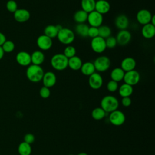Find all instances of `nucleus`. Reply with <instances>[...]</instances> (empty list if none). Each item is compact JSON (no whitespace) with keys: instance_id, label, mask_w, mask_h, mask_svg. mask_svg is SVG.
I'll return each mask as SVG.
<instances>
[{"instance_id":"obj_41","label":"nucleus","mask_w":155,"mask_h":155,"mask_svg":"<svg viewBox=\"0 0 155 155\" xmlns=\"http://www.w3.org/2000/svg\"><path fill=\"white\" fill-rule=\"evenodd\" d=\"M121 103L124 107H128L130 106V105L131 104V99L130 97H122V99L121 100Z\"/></svg>"},{"instance_id":"obj_42","label":"nucleus","mask_w":155,"mask_h":155,"mask_svg":"<svg viewBox=\"0 0 155 155\" xmlns=\"http://www.w3.org/2000/svg\"><path fill=\"white\" fill-rule=\"evenodd\" d=\"M6 37L0 31V46H2V45L6 41Z\"/></svg>"},{"instance_id":"obj_32","label":"nucleus","mask_w":155,"mask_h":155,"mask_svg":"<svg viewBox=\"0 0 155 155\" xmlns=\"http://www.w3.org/2000/svg\"><path fill=\"white\" fill-rule=\"evenodd\" d=\"M106 113L101 107H97L93 110L91 111V117L94 120H101L105 116Z\"/></svg>"},{"instance_id":"obj_31","label":"nucleus","mask_w":155,"mask_h":155,"mask_svg":"<svg viewBox=\"0 0 155 155\" xmlns=\"http://www.w3.org/2000/svg\"><path fill=\"white\" fill-rule=\"evenodd\" d=\"M98 36H100L104 39H106L111 36V30L108 25H101L98 27Z\"/></svg>"},{"instance_id":"obj_30","label":"nucleus","mask_w":155,"mask_h":155,"mask_svg":"<svg viewBox=\"0 0 155 155\" xmlns=\"http://www.w3.org/2000/svg\"><path fill=\"white\" fill-rule=\"evenodd\" d=\"M89 26L85 23L78 24L75 27L76 33L82 38H86L88 36V30Z\"/></svg>"},{"instance_id":"obj_5","label":"nucleus","mask_w":155,"mask_h":155,"mask_svg":"<svg viewBox=\"0 0 155 155\" xmlns=\"http://www.w3.org/2000/svg\"><path fill=\"white\" fill-rule=\"evenodd\" d=\"M93 64L96 70L99 72H104L110 67L111 61L106 56H100L94 60Z\"/></svg>"},{"instance_id":"obj_26","label":"nucleus","mask_w":155,"mask_h":155,"mask_svg":"<svg viewBox=\"0 0 155 155\" xmlns=\"http://www.w3.org/2000/svg\"><path fill=\"white\" fill-rule=\"evenodd\" d=\"M95 0H81V6L82 10L89 13L92 11H94L95 9Z\"/></svg>"},{"instance_id":"obj_37","label":"nucleus","mask_w":155,"mask_h":155,"mask_svg":"<svg viewBox=\"0 0 155 155\" xmlns=\"http://www.w3.org/2000/svg\"><path fill=\"white\" fill-rule=\"evenodd\" d=\"M118 82L113 80H110V81H108L107 84V88L110 92H115L116 90H118Z\"/></svg>"},{"instance_id":"obj_7","label":"nucleus","mask_w":155,"mask_h":155,"mask_svg":"<svg viewBox=\"0 0 155 155\" xmlns=\"http://www.w3.org/2000/svg\"><path fill=\"white\" fill-rule=\"evenodd\" d=\"M140 76L138 71L135 70L125 72L123 81L124 83L131 86L137 84L140 81Z\"/></svg>"},{"instance_id":"obj_8","label":"nucleus","mask_w":155,"mask_h":155,"mask_svg":"<svg viewBox=\"0 0 155 155\" xmlns=\"http://www.w3.org/2000/svg\"><path fill=\"white\" fill-rule=\"evenodd\" d=\"M90 27H94L98 28L103 22V15L98 13L96 10L92 11L88 13L87 21Z\"/></svg>"},{"instance_id":"obj_35","label":"nucleus","mask_w":155,"mask_h":155,"mask_svg":"<svg viewBox=\"0 0 155 155\" xmlns=\"http://www.w3.org/2000/svg\"><path fill=\"white\" fill-rule=\"evenodd\" d=\"M6 8L10 13H14L18 9L17 2L14 0H9L6 3Z\"/></svg>"},{"instance_id":"obj_36","label":"nucleus","mask_w":155,"mask_h":155,"mask_svg":"<svg viewBox=\"0 0 155 155\" xmlns=\"http://www.w3.org/2000/svg\"><path fill=\"white\" fill-rule=\"evenodd\" d=\"M105 40V44H106L107 48H113L117 44L116 38L111 35L110 36H109L108 38H106Z\"/></svg>"},{"instance_id":"obj_38","label":"nucleus","mask_w":155,"mask_h":155,"mask_svg":"<svg viewBox=\"0 0 155 155\" xmlns=\"http://www.w3.org/2000/svg\"><path fill=\"white\" fill-rule=\"evenodd\" d=\"M50 94H51V92H50V88L46 87L43 86L39 90V95L43 99L48 98L50 96Z\"/></svg>"},{"instance_id":"obj_9","label":"nucleus","mask_w":155,"mask_h":155,"mask_svg":"<svg viewBox=\"0 0 155 155\" xmlns=\"http://www.w3.org/2000/svg\"><path fill=\"white\" fill-rule=\"evenodd\" d=\"M109 121L113 125L120 126L125 122V116L122 111L116 110L110 113Z\"/></svg>"},{"instance_id":"obj_45","label":"nucleus","mask_w":155,"mask_h":155,"mask_svg":"<svg viewBox=\"0 0 155 155\" xmlns=\"http://www.w3.org/2000/svg\"><path fill=\"white\" fill-rule=\"evenodd\" d=\"M77 155H88V154L85 152H81V153H79V154H78Z\"/></svg>"},{"instance_id":"obj_1","label":"nucleus","mask_w":155,"mask_h":155,"mask_svg":"<svg viewBox=\"0 0 155 155\" xmlns=\"http://www.w3.org/2000/svg\"><path fill=\"white\" fill-rule=\"evenodd\" d=\"M44 71L41 65L30 64L26 70V76L31 82L37 83L42 81Z\"/></svg>"},{"instance_id":"obj_29","label":"nucleus","mask_w":155,"mask_h":155,"mask_svg":"<svg viewBox=\"0 0 155 155\" xmlns=\"http://www.w3.org/2000/svg\"><path fill=\"white\" fill-rule=\"evenodd\" d=\"M18 151L19 155H30L32 151L31 145L23 141L19 144Z\"/></svg>"},{"instance_id":"obj_40","label":"nucleus","mask_w":155,"mask_h":155,"mask_svg":"<svg viewBox=\"0 0 155 155\" xmlns=\"http://www.w3.org/2000/svg\"><path fill=\"white\" fill-rule=\"evenodd\" d=\"M35 137L33 134L32 133H27L24 135V142L28 143V144H31L35 142Z\"/></svg>"},{"instance_id":"obj_23","label":"nucleus","mask_w":155,"mask_h":155,"mask_svg":"<svg viewBox=\"0 0 155 155\" xmlns=\"http://www.w3.org/2000/svg\"><path fill=\"white\" fill-rule=\"evenodd\" d=\"M81 73L85 76H90L94 73L96 71L93 62H86L82 63V65L80 68Z\"/></svg>"},{"instance_id":"obj_17","label":"nucleus","mask_w":155,"mask_h":155,"mask_svg":"<svg viewBox=\"0 0 155 155\" xmlns=\"http://www.w3.org/2000/svg\"><path fill=\"white\" fill-rule=\"evenodd\" d=\"M110 4L107 0H97L96 1L94 10L102 15L107 13L110 11Z\"/></svg>"},{"instance_id":"obj_15","label":"nucleus","mask_w":155,"mask_h":155,"mask_svg":"<svg viewBox=\"0 0 155 155\" xmlns=\"http://www.w3.org/2000/svg\"><path fill=\"white\" fill-rule=\"evenodd\" d=\"M13 16L15 21L19 23L27 22L30 18V13L28 10L25 8H18L14 13Z\"/></svg>"},{"instance_id":"obj_4","label":"nucleus","mask_w":155,"mask_h":155,"mask_svg":"<svg viewBox=\"0 0 155 155\" xmlns=\"http://www.w3.org/2000/svg\"><path fill=\"white\" fill-rule=\"evenodd\" d=\"M56 38L61 44L68 45L74 41L75 35L71 29L63 27L58 31Z\"/></svg>"},{"instance_id":"obj_10","label":"nucleus","mask_w":155,"mask_h":155,"mask_svg":"<svg viewBox=\"0 0 155 155\" xmlns=\"http://www.w3.org/2000/svg\"><path fill=\"white\" fill-rule=\"evenodd\" d=\"M36 44L40 50L43 51L48 50L53 45L52 39L45 35H40L36 39Z\"/></svg>"},{"instance_id":"obj_16","label":"nucleus","mask_w":155,"mask_h":155,"mask_svg":"<svg viewBox=\"0 0 155 155\" xmlns=\"http://www.w3.org/2000/svg\"><path fill=\"white\" fill-rule=\"evenodd\" d=\"M56 76L53 71H47L44 73L42 81L44 87L51 88L56 83Z\"/></svg>"},{"instance_id":"obj_18","label":"nucleus","mask_w":155,"mask_h":155,"mask_svg":"<svg viewBox=\"0 0 155 155\" xmlns=\"http://www.w3.org/2000/svg\"><path fill=\"white\" fill-rule=\"evenodd\" d=\"M136 66V62L133 58L127 57L120 63V68L125 71H129L134 70Z\"/></svg>"},{"instance_id":"obj_20","label":"nucleus","mask_w":155,"mask_h":155,"mask_svg":"<svg viewBox=\"0 0 155 155\" xmlns=\"http://www.w3.org/2000/svg\"><path fill=\"white\" fill-rule=\"evenodd\" d=\"M142 35L145 39H151L155 35V25L148 23L143 25L142 28Z\"/></svg>"},{"instance_id":"obj_3","label":"nucleus","mask_w":155,"mask_h":155,"mask_svg":"<svg viewBox=\"0 0 155 155\" xmlns=\"http://www.w3.org/2000/svg\"><path fill=\"white\" fill-rule=\"evenodd\" d=\"M68 59L63 53L54 54L50 60V64L53 68L58 71H62L68 67Z\"/></svg>"},{"instance_id":"obj_13","label":"nucleus","mask_w":155,"mask_h":155,"mask_svg":"<svg viewBox=\"0 0 155 155\" xmlns=\"http://www.w3.org/2000/svg\"><path fill=\"white\" fill-rule=\"evenodd\" d=\"M16 61L19 65L28 67L31 64V54L25 51H21L16 54Z\"/></svg>"},{"instance_id":"obj_2","label":"nucleus","mask_w":155,"mask_h":155,"mask_svg":"<svg viewBox=\"0 0 155 155\" xmlns=\"http://www.w3.org/2000/svg\"><path fill=\"white\" fill-rule=\"evenodd\" d=\"M101 107L105 113H111L117 110L119 107V101L114 96L107 95L101 101Z\"/></svg>"},{"instance_id":"obj_19","label":"nucleus","mask_w":155,"mask_h":155,"mask_svg":"<svg viewBox=\"0 0 155 155\" xmlns=\"http://www.w3.org/2000/svg\"><path fill=\"white\" fill-rule=\"evenodd\" d=\"M114 24L120 30H126L129 25V19L126 15H119L115 18Z\"/></svg>"},{"instance_id":"obj_11","label":"nucleus","mask_w":155,"mask_h":155,"mask_svg":"<svg viewBox=\"0 0 155 155\" xmlns=\"http://www.w3.org/2000/svg\"><path fill=\"white\" fill-rule=\"evenodd\" d=\"M88 85L93 90H98L103 85V78L99 73L94 72L88 78Z\"/></svg>"},{"instance_id":"obj_46","label":"nucleus","mask_w":155,"mask_h":155,"mask_svg":"<svg viewBox=\"0 0 155 155\" xmlns=\"http://www.w3.org/2000/svg\"><path fill=\"white\" fill-rule=\"evenodd\" d=\"M68 155H74V154H68Z\"/></svg>"},{"instance_id":"obj_33","label":"nucleus","mask_w":155,"mask_h":155,"mask_svg":"<svg viewBox=\"0 0 155 155\" xmlns=\"http://www.w3.org/2000/svg\"><path fill=\"white\" fill-rule=\"evenodd\" d=\"M1 47L4 53H7L12 52L15 48L14 42L10 40H6L5 42L2 45Z\"/></svg>"},{"instance_id":"obj_43","label":"nucleus","mask_w":155,"mask_h":155,"mask_svg":"<svg viewBox=\"0 0 155 155\" xmlns=\"http://www.w3.org/2000/svg\"><path fill=\"white\" fill-rule=\"evenodd\" d=\"M4 55V50H3L2 48V47L0 46V60H1V59H2Z\"/></svg>"},{"instance_id":"obj_12","label":"nucleus","mask_w":155,"mask_h":155,"mask_svg":"<svg viewBox=\"0 0 155 155\" xmlns=\"http://www.w3.org/2000/svg\"><path fill=\"white\" fill-rule=\"evenodd\" d=\"M115 38L117 44L120 46H124L130 42L131 39V34L127 30H120Z\"/></svg>"},{"instance_id":"obj_6","label":"nucleus","mask_w":155,"mask_h":155,"mask_svg":"<svg viewBox=\"0 0 155 155\" xmlns=\"http://www.w3.org/2000/svg\"><path fill=\"white\" fill-rule=\"evenodd\" d=\"M90 45L92 50L99 54L103 53L107 48L105 39L100 36H97L91 39Z\"/></svg>"},{"instance_id":"obj_44","label":"nucleus","mask_w":155,"mask_h":155,"mask_svg":"<svg viewBox=\"0 0 155 155\" xmlns=\"http://www.w3.org/2000/svg\"><path fill=\"white\" fill-rule=\"evenodd\" d=\"M150 23H151V24L155 25V16H154V15H153V16H152V18H151Z\"/></svg>"},{"instance_id":"obj_39","label":"nucleus","mask_w":155,"mask_h":155,"mask_svg":"<svg viewBox=\"0 0 155 155\" xmlns=\"http://www.w3.org/2000/svg\"><path fill=\"white\" fill-rule=\"evenodd\" d=\"M98 28L94 27H89L88 30V36L91 39L98 36Z\"/></svg>"},{"instance_id":"obj_25","label":"nucleus","mask_w":155,"mask_h":155,"mask_svg":"<svg viewBox=\"0 0 155 155\" xmlns=\"http://www.w3.org/2000/svg\"><path fill=\"white\" fill-rule=\"evenodd\" d=\"M118 92L119 95L122 97H130L133 92V86L124 83L118 88Z\"/></svg>"},{"instance_id":"obj_14","label":"nucleus","mask_w":155,"mask_h":155,"mask_svg":"<svg viewBox=\"0 0 155 155\" xmlns=\"http://www.w3.org/2000/svg\"><path fill=\"white\" fill-rule=\"evenodd\" d=\"M153 15L147 9H141L139 10L136 14V19L137 22L142 24L145 25L150 23Z\"/></svg>"},{"instance_id":"obj_34","label":"nucleus","mask_w":155,"mask_h":155,"mask_svg":"<svg viewBox=\"0 0 155 155\" xmlns=\"http://www.w3.org/2000/svg\"><path fill=\"white\" fill-rule=\"evenodd\" d=\"M76 48L71 45H67L64 50V54L68 58H72L74 56H76Z\"/></svg>"},{"instance_id":"obj_24","label":"nucleus","mask_w":155,"mask_h":155,"mask_svg":"<svg viewBox=\"0 0 155 155\" xmlns=\"http://www.w3.org/2000/svg\"><path fill=\"white\" fill-rule=\"evenodd\" d=\"M125 71L120 67H116L113 68L110 73V78L111 80L119 82L123 80Z\"/></svg>"},{"instance_id":"obj_28","label":"nucleus","mask_w":155,"mask_h":155,"mask_svg":"<svg viewBox=\"0 0 155 155\" xmlns=\"http://www.w3.org/2000/svg\"><path fill=\"white\" fill-rule=\"evenodd\" d=\"M58 29L56 25H48L44 30V35L50 38L51 39L56 38L58 33Z\"/></svg>"},{"instance_id":"obj_27","label":"nucleus","mask_w":155,"mask_h":155,"mask_svg":"<svg viewBox=\"0 0 155 155\" xmlns=\"http://www.w3.org/2000/svg\"><path fill=\"white\" fill-rule=\"evenodd\" d=\"M87 18L88 13L82 9L77 10L73 15L74 21L77 24L85 23V22L87 21Z\"/></svg>"},{"instance_id":"obj_22","label":"nucleus","mask_w":155,"mask_h":155,"mask_svg":"<svg viewBox=\"0 0 155 155\" xmlns=\"http://www.w3.org/2000/svg\"><path fill=\"white\" fill-rule=\"evenodd\" d=\"M82 65V61L81 59L78 56H74L68 59V67L72 70L76 71L80 70Z\"/></svg>"},{"instance_id":"obj_21","label":"nucleus","mask_w":155,"mask_h":155,"mask_svg":"<svg viewBox=\"0 0 155 155\" xmlns=\"http://www.w3.org/2000/svg\"><path fill=\"white\" fill-rule=\"evenodd\" d=\"M45 60V55L42 51L36 50L31 54V62L32 64L41 65Z\"/></svg>"}]
</instances>
